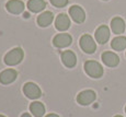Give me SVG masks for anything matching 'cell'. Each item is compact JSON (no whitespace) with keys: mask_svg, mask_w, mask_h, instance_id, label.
Instances as JSON below:
<instances>
[{"mask_svg":"<svg viewBox=\"0 0 126 117\" xmlns=\"http://www.w3.org/2000/svg\"><path fill=\"white\" fill-rule=\"evenodd\" d=\"M23 55V50L20 47H16L4 56V62L8 66H16L22 61Z\"/></svg>","mask_w":126,"mask_h":117,"instance_id":"1","label":"cell"},{"mask_svg":"<svg viewBox=\"0 0 126 117\" xmlns=\"http://www.w3.org/2000/svg\"><path fill=\"white\" fill-rule=\"evenodd\" d=\"M84 70L91 78H100L103 74V68L98 61L88 60L84 64Z\"/></svg>","mask_w":126,"mask_h":117,"instance_id":"2","label":"cell"},{"mask_svg":"<svg viewBox=\"0 0 126 117\" xmlns=\"http://www.w3.org/2000/svg\"><path fill=\"white\" fill-rule=\"evenodd\" d=\"M80 47L83 52H86L87 54H92L95 52L96 49V45L94 40L92 38L91 35L89 34H84V35L81 36L80 38Z\"/></svg>","mask_w":126,"mask_h":117,"instance_id":"3","label":"cell"},{"mask_svg":"<svg viewBox=\"0 0 126 117\" xmlns=\"http://www.w3.org/2000/svg\"><path fill=\"white\" fill-rule=\"evenodd\" d=\"M23 92L29 99H32V100L38 99V97L41 96V94H42L38 85H36L35 83H33V82H28V83L24 84Z\"/></svg>","mask_w":126,"mask_h":117,"instance_id":"4","label":"cell"},{"mask_svg":"<svg viewBox=\"0 0 126 117\" xmlns=\"http://www.w3.org/2000/svg\"><path fill=\"white\" fill-rule=\"evenodd\" d=\"M95 97L96 95L94 91H92V90H86V91H82L78 94L77 101L81 105H89V104H91L95 100Z\"/></svg>","mask_w":126,"mask_h":117,"instance_id":"5","label":"cell"},{"mask_svg":"<svg viewBox=\"0 0 126 117\" xmlns=\"http://www.w3.org/2000/svg\"><path fill=\"white\" fill-rule=\"evenodd\" d=\"M72 42V38L69 34L67 33H60L56 35L53 40V44L54 46H56L58 48H65L67 46H69Z\"/></svg>","mask_w":126,"mask_h":117,"instance_id":"6","label":"cell"},{"mask_svg":"<svg viewBox=\"0 0 126 117\" xmlns=\"http://www.w3.org/2000/svg\"><path fill=\"white\" fill-rule=\"evenodd\" d=\"M69 14L76 23H82L86 19V13H84L83 9L79 6H72L69 9Z\"/></svg>","mask_w":126,"mask_h":117,"instance_id":"7","label":"cell"},{"mask_svg":"<svg viewBox=\"0 0 126 117\" xmlns=\"http://www.w3.org/2000/svg\"><path fill=\"white\" fill-rule=\"evenodd\" d=\"M110 38V29L106 25H101L95 31V40L100 44H105Z\"/></svg>","mask_w":126,"mask_h":117,"instance_id":"8","label":"cell"},{"mask_svg":"<svg viewBox=\"0 0 126 117\" xmlns=\"http://www.w3.org/2000/svg\"><path fill=\"white\" fill-rule=\"evenodd\" d=\"M55 26H56L57 30L59 31H66L69 29L70 26V19L67 14L62 13L56 18L55 21Z\"/></svg>","mask_w":126,"mask_h":117,"instance_id":"9","label":"cell"},{"mask_svg":"<svg viewBox=\"0 0 126 117\" xmlns=\"http://www.w3.org/2000/svg\"><path fill=\"white\" fill-rule=\"evenodd\" d=\"M102 60L108 67H116L120 62V58L112 52H105L102 54Z\"/></svg>","mask_w":126,"mask_h":117,"instance_id":"10","label":"cell"},{"mask_svg":"<svg viewBox=\"0 0 126 117\" xmlns=\"http://www.w3.org/2000/svg\"><path fill=\"white\" fill-rule=\"evenodd\" d=\"M16 75H18V73H16V71L13 69L3 70V71L0 73V82H1L2 84L12 83V82L16 79Z\"/></svg>","mask_w":126,"mask_h":117,"instance_id":"11","label":"cell"},{"mask_svg":"<svg viewBox=\"0 0 126 117\" xmlns=\"http://www.w3.org/2000/svg\"><path fill=\"white\" fill-rule=\"evenodd\" d=\"M7 9L13 14H19L24 11V3L20 0H10L7 2Z\"/></svg>","mask_w":126,"mask_h":117,"instance_id":"12","label":"cell"},{"mask_svg":"<svg viewBox=\"0 0 126 117\" xmlns=\"http://www.w3.org/2000/svg\"><path fill=\"white\" fill-rule=\"evenodd\" d=\"M62 60L64 62V65L68 68L75 67L77 64V58L76 55L71 52V50H66L62 54Z\"/></svg>","mask_w":126,"mask_h":117,"instance_id":"13","label":"cell"},{"mask_svg":"<svg viewBox=\"0 0 126 117\" xmlns=\"http://www.w3.org/2000/svg\"><path fill=\"white\" fill-rule=\"evenodd\" d=\"M111 29L114 34H122L125 31V22L122 18L116 16L111 21Z\"/></svg>","mask_w":126,"mask_h":117,"instance_id":"14","label":"cell"},{"mask_svg":"<svg viewBox=\"0 0 126 117\" xmlns=\"http://www.w3.org/2000/svg\"><path fill=\"white\" fill-rule=\"evenodd\" d=\"M54 20V15L50 11H45L43 13H41L37 18V23L42 28H45V26H48L50 23Z\"/></svg>","mask_w":126,"mask_h":117,"instance_id":"15","label":"cell"},{"mask_svg":"<svg viewBox=\"0 0 126 117\" xmlns=\"http://www.w3.org/2000/svg\"><path fill=\"white\" fill-rule=\"evenodd\" d=\"M45 7H46V2L44 0H29L28 1L29 10L34 12V13L44 10Z\"/></svg>","mask_w":126,"mask_h":117,"instance_id":"16","label":"cell"},{"mask_svg":"<svg viewBox=\"0 0 126 117\" xmlns=\"http://www.w3.org/2000/svg\"><path fill=\"white\" fill-rule=\"evenodd\" d=\"M111 46L114 50H121L125 49L126 48V37L125 36H117V37L113 38L112 43H111Z\"/></svg>","mask_w":126,"mask_h":117,"instance_id":"17","label":"cell"},{"mask_svg":"<svg viewBox=\"0 0 126 117\" xmlns=\"http://www.w3.org/2000/svg\"><path fill=\"white\" fill-rule=\"evenodd\" d=\"M30 111L35 117H42L45 113V107L41 102H33L30 105Z\"/></svg>","mask_w":126,"mask_h":117,"instance_id":"18","label":"cell"},{"mask_svg":"<svg viewBox=\"0 0 126 117\" xmlns=\"http://www.w3.org/2000/svg\"><path fill=\"white\" fill-rule=\"evenodd\" d=\"M50 3L56 8H63L68 3V0H49Z\"/></svg>","mask_w":126,"mask_h":117,"instance_id":"19","label":"cell"},{"mask_svg":"<svg viewBox=\"0 0 126 117\" xmlns=\"http://www.w3.org/2000/svg\"><path fill=\"white\" fill-rule=\"evenodd\" d=\"M21 117H32L30 115V114H28V113H24V114H22V116Z\"/></svg>","mask_w":126,"mask_h":117,"instance_id":"20","label":"cell"},{"mask_svg":"<svg viewBox=\"0 0 126 117\" xmlns=\"http://www.w3.org/2000/svg\"><path fill=\"white\" fill-rule=\"evenodd\" d=\"M46 117H59V116L56 115V114H49V115H47Z\"/></svg>","mask_w":126,"mask_h":117,"instance_id":"21","label":"cell"},{"mask_svg":"<svg viewBox=\"0 0 126 117\" xmlns=\"http://www.w3.org/2000/svg\"><path fill=\"white\" fill-rule=\"evenodd\" d=\"M24 16H25V18H29V13H28V12H25V13H24Z\"/></svg>","mask_w":126,"mask_h":117,"instance_id":"22","label":"cell"},{"mask_svg":"<svg viewBox=\"0 0 126 117\" xmlns=\"http://www.w3.org/2000/svg\"><path fill=\"white\" fill-rule=\"evenodd\" d=\"M114 117H123V116H121V115H116V116H114Z\"/></svg>","mask_w":126,"mask_h":117,"instance_id":"23","label":"cell"},{"mask_svg":"<svg viewBox=\"0 0 126 117\" xmlns=\"http://www.w3.org/2000/svg\"><path fill=\"white\" fill-rule=\"evenodd\" d=\"M0 117H6V116H3V115H0Z\"/></svg>","mask_w":126,"mask_h":117,"instance_id":"24","label":"cell"},{"mask_svg":"<svg viewBox=\"0 0 126 117\" xmlns=\"http://www.w3.org/2000/svg\"><path fill=\"white\" fill-rule=\"evenodd\" d=\"M125 112H126V107H125Z\"/></svg>","mask_w":126,"mask_h":117,"instance_id":"25","label":"cell"}]
</instances>
